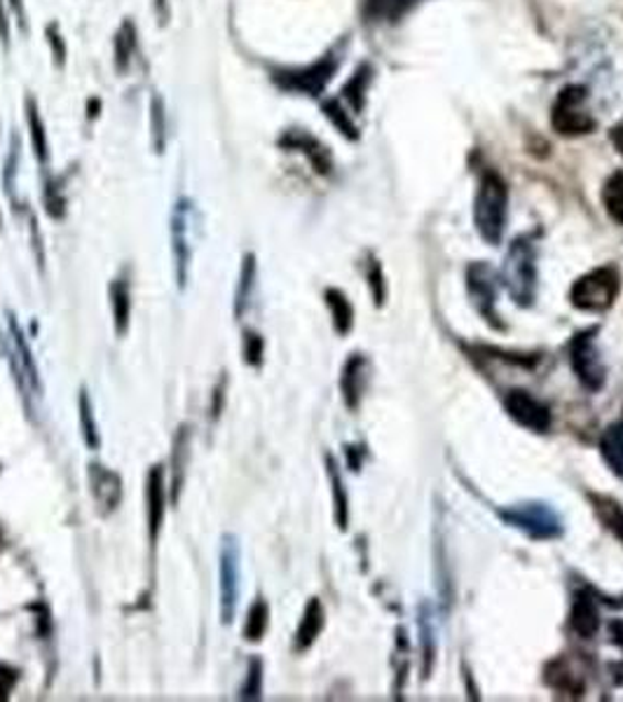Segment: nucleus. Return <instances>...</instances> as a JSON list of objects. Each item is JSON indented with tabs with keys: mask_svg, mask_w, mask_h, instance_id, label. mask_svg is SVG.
Here are the masks:
<instances>
[{
	"mask_svg": "<svg viewBox=\"0 0 623 702\" xmlns=\"http://www.w3.org/2000/svg\"><path fill=\"white\" fill-rule=\"evenodd\" d=\"M600 520L608 525L612 532L623 541V508L612 499H602V496H591Z\"/></svg>",
	"mask_w": 623,
	"mask_h": 702,
	"instance_id": "31",
	"label": "nucleus"
},
{
	"mask_svg": "<svg viewBox=\"0 0 623 702\" xmlns=\"http://www.w3.org/2000/svg\"><path fill=\"white\" fill-rule=\"evenodd\" d=\"M146 499H148V537L150 543H158L164 516H166V475L162 467H153L146 477Z\"/></svg>",
	"mask_w": 623,
	"mask_h": 702,
	"instance_id": "12",
	"label": "nucleus"
},
{
	"mask_svg": "<svg viewBox=\"0 0 623 702\" xmlns=\"http://www.w3.org/2000/svg\"><path fill=\"white\" fill-rule=\"evenodd\" d=\"M425 0H366L364 16L376 24H396Z\"/></svg>",
	"mask_w": 623,
	"mask_h": 702,
	"instance_id": "16",
	"label": "nucleus"
},
{
	"mask_svg": "<svg viewBox=\"0 0 623 702\" xmlns=\"http://www.w3.org/2000/svg\"><path fill=\"white\" fill-rule=\"evenodd\" d=\"M341 66L338 53H328L319 61L302 66V68H281V71H275L273 80L279 90L284 92H293V94H308V96H319L331 78L335 76Z\"/></svg>",
	"mask_w": 623,
	"mask_h": 702,
	"instance_id": "6",
	"label": "nucleus"
},
{
	"mask_svg": "<svg viewBox=\"0 0 623 702\" xmlns=\"http://www.w3.org/2000/svg\"><path fill=\"white\" fill-rule=\"evenodd\" d=\"M10 335H12V345H14L16 372H20V387L26 391L24 396H41V378H38L36 361H33L28 342L24 340V333H22L20 325H16L14 319H10Z\"/></svg>",
	"mask_w": 623,
	"mask_h": 702,
	"instance_id": "14",
	"label": "nucleus"
},
{
	"mask_svg": "<svg viewBox=\"0 0 623 702\" xmlns=\"http://www.w3.org/2000/svg\"><path fill=\"white\" fill-rule=\"evenodd\" d=\"M553 129L563 136H581L596 129V117L588 111V90L581 84H567L561 90L551 113Z\"/></svg>",
	"mask_w": 623,
	"mask_h": 702,
	"instance_id": "4",
	"label": "nucleus"
},
{
	"mask_svg": "<svg viewBox=\"0 0 623 702\" xmlns=\"http://www.w3.org/2000/svg\"><path fill=\"white\" fill-rule=\"evenodd\" d=\"M361 370H364V358L361 356H351L345 370H343V393L347 405L355 410L361 396Z\"/></svg>",
	"mask_w": 623,
	"mask_h": 702,
	"instance_id": "26",
	"label": "nucleus"
},
{
	"mask_svg": "<svg viewBox=\"0 0 623 702\" xmlns=\"http://www.w3.org/2000/svg\"><path fill=\"white\" fill-rule=\"evenodd\" d=\"M326 464H328V475H331V485H333L335 520H338V527H341V529H347V494H345V483H343L338 464H335L333 457H326Z\"/></svg>",
	"mask_w": 623,
	"mask_h": 702,
	"instance_id": "28",
	"label": "nucleus"
},
{
	"mask_svg": "<svg viewBox=\"0 0 623 702\" xmlns=\"http://www.w3.org/2000/svg\"><path fill=\"white\" fill-rule=\"evenodd\" d=\"M244 361L254 368L263 364V337L258 333L249 331L244 335Z\"/></svg>",
	"mask_w": 623,
	"mask_h": 702,
	"instance_id": "36",
	"label": "nucleus"
},
{
	"mask_svg": "<svg viewBox=\"0 0 623 702\" xmlns=\"http://www.w3.org/2000/svg\"><path fill=\"white\" fill-rule=\"evenodd\" d=\"M131 49H134V26L125 24L120 33L115 36V66L117 71H125L131 59Z\"/></svg>",
	"mask_w": 623,
	"mask_h": 702,
	"instance_id": "33",
	"label": "nucleus"
},
{
	"mask_svg": "<svg viewBox=\"0 0 623 702\" xmlns=\"http://www.w3.org/2000/svg\"><path fill=\"white\" fill-rule=\"evenodd\" d=\"M324 113L328 115L331 123L347 136V139H357V136H359V134H357V127H355V123H351V117L341 108L338 101H335V99L326 101V104H324Z\"/></svg>",
	"mask_w": 623,
	"mask_h": 702,
	"instance_id": "35",
	"label": "nucleus"
},
{
	"mask_svg": "<svg viewBox=\"0 0 623 702\" xmlns=\"http://www.w3.org/2000/svg\"><path fill=\"white\" fill-rule=\"evenodd\" d=\"M26 111H28V127H31L33 152H36V158L41 160V164H45L47 162V136H45L43 119L38 115V106L33 104V99L26 101Z\"/></svg>",
	"mask_w": 623,
	"mask_h": 702,
	"instance_id": "30",
	"label": "nucleus"
},
{
	"mask_svg": "<svg viewBox=\"0 0 623 702\" xmlns=\"http://www.w3.org/2000/svg\"><path fill=\"white\" fill-rule=\"evenodd\" d=\"M78 410H80V429H82V438H85V445H88L90 450H99L101 438H99V429H96V419H94L92 401H90V396H88V391H85V389L80 391Z\"/></svg>",
	"mask_w": 623,
	"mask_h": 702,
	"instance_id": "27",
	"label": "nucleus"
},
{
	"mask_svg": "<svg viewBox=\"0 0 623 702\" xmlns=\"http://www.w3.org/2000/svg\"><path fill=\"white\" fill-rule=\"evenodd\" d=\"M191 202L181 199L172 214V251L176 265V281L183 290L188 286L191 261H193V244H191Z\"/></svg>",
	"mask_w": 623,
	"mask_h": 702,
	"instance_id": "10",
	"label": "nucleus"
},
{
	"mask_svg": "<svg viewBox=\"0 0 623 702\" xmlns=\"http://www.w3.org/2000/svg\"><path fill=\"white\" fill-rule=\"evenodd\" d=\"M47 38H49V45H53V53H55V57H57L59 66H64V59H66V45H64V41H61V36H59L57 26H47Z\"/></svg>",
	"mask_w": 623,
	"mask_h": 702,
	"instance_id": "39",
	"label": "nucleus"
},
{
	"mask_svg": "<svg viewBox=\"0 0 623 702\" xmlns=\"http://www.w3.org/2000/svg\"><path fill=\"white\" fill-rule=\"evenodd\" d=\"M188 448H191V429L181 426L174 438V452H172V502H178V494L185 481V464H188Z\"/></svg>",
	"mask_w": 623,
	"mask_h": 702,
	"instance_id": "20",
	"label": "nucleus"
},
{
	"mask_svg": "<svg viewBox=\"0 0 623 702\" xmlns=\"http://www.w3.org/2000/svg\"><path fill=\"white\" fill-rule=\"evenodd\" d=\"M504 407H507L511 419L534 434H546L551 429V410L523 389L509 391L507 399H504Z\"/></svg>",
	"mask_w": 623,
	"mask_h": 702,
	"instance_id": "11",
	"label": "nucleus"
},
{
	"mask_svg": "<svg viewBox=\"0 0 623 702\" xmlns=\"http://www.w3.org/2000/svg\"><path fill=\"white\" fill-rule=\"evenodd\" d=\"M324 630V607L316 597H312L305 611H302L300 625L296 630V651H308Z\"/></svg>",
	"mask_w": 623,
	"mask_h": 702,
	"instance_id": "18",
	"label": "nucleus"
},
{
	"mask_svg": "<svg viewBox=\"0 0 623 702\" xmlns=\"http://www.w3.org/2000/svg\"><path fill=\"white\" fill-rule=\"evenodd\" d=\"M546 681L555 691H563V693H572V695H579L584 691V681L579 675H575L569 670V667L563 660H553L546 667Z\"/></svg>",
	"mask_w": 623,
	"mask_h": 702,
	"instance_id": "23",
	"label": "nucleus"
},
{
	"mask_svg": "<svg viewBox=\"0 0 623 702\" xmlns=\"http://www.w3.org/2000/svg\"><path fill=\"white\" fill-rule=\"evenodd\" d=\"M612 637H614L619 644H623V621L612 623Z\"/></svg>",
	"mask_w": 623,
	"mask_h": 702,
	"instance_id": "43",
	"label": "nucleus"
},
{
	"mask_svg": "<svg viewBox=\"0 0 623 702\" xmlns=\"http://www.w3.org/2000/svg\"><path fill=\"white\" fill-rule=\"evenodd\" d=\"M16 670H12V667H8L5 663H0V700H8L12 689H14V683H16Z\"/></svg>",
	"mask_w": 623,
	"mask_h": 702,
	"instance_id": "38",
	"label": "nucleus"
},
{
	"mask_svg": "<svg viewBox=\"0 0 623 702\" xmlns=\"http://www.w3.org/2000/svg\"><path fill=\"white\" fill-rule=\"evenodd\" d=\"M612 143H614V148L623 156V123H619V125L612 129Z\"/></svg>",
	"mask_w": 623,
	"mask_h": 702,
	"instance_id": "41",
	"label": "nucleus"
},
{
	"mask_svg": "<svg viewBox=\"0 0 623 702\" xmlns=\"http://www.w3.org/2000/svg\"><path fill=\"white\" fill-rule=\"evenodd\" d=\"M254 286H256V258L249 253L242 263L238 294H234V317L238 319L246 312V307L251 302V290H254Z\"/></svg>",
	"mask_w": 623,
	"mask_h": 702,
	"instance_id": "24",
	"label": "nucleus"
},
{
	"mask_svg": "<svg viewBox=\"0 0 623 702\" xmlns=\"http://www.w3.org/2000/svg\"><path fill=\"white\" fill-rule=\"evenodd\" d=\"M602 204H604V209H608V214L612 216V220H616L623 226V171H619V174H614L608 183H604Z\"/></svg>",
	"mask_w": 623,
	"mask_h": 702,
	"instance_id": "29",
	"label": "nucleus"
},
{
	"mask_svg": "<svg viewBox=\"0 0 623 702\" xmlns=\"http://www.w3.org/2000/svg\"><path fill=\"white\" fill-rule=\"evenodd\" d=\"M501 281L520 307H532L537 298V246L532 237H518L504 261Z\"/></svg>",
	"mask_w": 623,
	"mask_h": 702,
	"instance_id": "2",
	"label": "nucleus"
},
{
	"mask_svg": "<svg viewBox=\"0 0 623 702\" xmlns=\"http://www.w3.org/2000/svg\"><path fill=\"white\" fill-rule=\"evenodd\" d=\"M261 695H263V660L254 658L249 663V675H246V683L242 687L240 698L258 700Z\"/></svg>",
	"mask_w": 623,
	"mask_h": 702,
	"instance_id": "34",
	"label": "nucleus"
},
{
	"mask_svg": "<svg viewBox=\"0 0 623 702\" xmlns=\"http://www.w3.org/2000/svg\"><path fill=\"white\" fill-rule=\"evenodd\" d=\"M326 304L331 307L335 331H338L341 335H347L351 331V323H355V310H351L347 296L338 288H328L326 290Z\"/></svg>",
	"mask_w": 623,
	"mask_h": 702,
	"instance_id": "22",
	"label": "nucleus"
},
{
	"mask_svg": "<svg viewBox=\"0 0 623 702\" xmlns=\"http://www.w3.org/2000/svg\"><path fill=\"white\" fill-rule=\"evenodd\" d=\"M497 272L487 265V263H474L466 272V284H469V296L471 302L476 304L478 314L495 325V329H501V321L499 314L495 310L497 304Z\"/></svg>",
	"mask_w": 623,
	"mask_h": 702,
	"instance_id": "9",
	"label": "nucleus"
},
{
	"mask_svg": "<svg viewBox=\"0 0 623 702\" xmlns=\"http://www.w3.org/2000/svg\"><path fill=\"white\" fill-rule=\"evenodd\" d=\"M281 146L289 148V150H300L302 156H308L319 174H328V171H331L328 150L322 143H319L314 136H310L305 131H289L281 139Z\"/></svg>",
	"mask_w": 623,
	"mask_h": 702,
	"instance_id": "17",
	"label": "nucleus"
},
{
	"mask_svg": "<svg viewBox=\"0 0 623 702\" xmlns=\"http://www.w3.org/2000/svg\"><path fill=\"white\" fill-rule=\"evenodd\" d=\"M267 623H269V607L265 605V599H256L254 605H251L249 613H246V623H244V640L256 644L265 637L267 632Z\"/></svg>",
	"mask_w": 623,
	"mask_h": 702,
	"instance_id": "25",
	"label": "nucleus"
},
{
	"mask_svg": "<svg viewBox=\"0 0 623 702\" xmlns=\"http://www.w3.org/2000/svg\"><path fill=\"white\" fill-rule=\"evenodd\" d=\"M240 543L232 534H226L221 541V623L230 625L238 613L240 599Z\"/></svg>",
	"mask_w": 623,
	"mask_h": 702,
	"instance_id": "8",
	"label": "nucleus"
},
{
	"mask_svg": "<svg viewBox=\"0 0 623 702\" xmlns=\"http://www.w3.org/2000/svg\"><path fill=\"white\" fill-rule=\"evenodd\" d=\"M569 364H572V370L577 372L579 382L586 389H591V391H600L602 389L604 378H608V370H604L600 352L596 347V329L593 331H584V333L572 337V342H569Z\"/></svg>",
	"mask_w": 623,
	"mask_h": 702,
	"instance_id": "7",
	"label": "nucleus"
},
{
	"mask_svg": "<svg viewBox=\"0 0 623 702\" xmlns=\"http://www.w3.org/2000/svg\"><path fill=\"white\" fill-rule=\"evenodd\" d=\"M90 485L96 508L108 516L123 502V481L115 471H108L101 464L90 467Z\"/></svg>",
	"mask_w": 623,
	"mask_h": 702,
	"instance_id": "13",
	"label": "nucleus"
},
{
	"mask_svg": "<svg viewBox=\"0 0 623 702\" xmlns=\"http://www.w3.org/2000/svg\"><path fill=\"white\" fill-rule=\"evenodd\" d=\"M509 214V187L497 171H485L478 183L474 202V220L481 237L487 244H499L507 230Z\"/></svg>",
	"mask_w": 623,
	"mask_h": 702,
	"instance_id": "1",
	"label": "nucleus"
},
{
	"mask_svg": "<svg viewBox=\"0 0 623 702\" xmlns=\"http://www.w3.org/2000/svg\"><path fill=\"white\" fill-rule=\"evenodd\" d=\"M499 518L537 541H553L563 537L561 516L551 504L544 502H528L501 508Z\"/></svg>",
	"mask_w": 623,
	"mask_h": 702,
	"instance_id": "3",
	"label": "nucleus"
},
{
	"mask_svg": "<svg viewBox=\"0 0 623 702\" xmlns=\"http://www.w3.org/2000/svg\"><path fill=\"white\" fill-rule=\"evenodd\" d=\"M368 80H370V68H368V66H361L359 71L355 73V78H351V80L345 84L343 96L349 101L351 108H355V111H361V108H364V92H366Z\"/></svg>",
	"mask_w": 623,
	"mask_h": 702,
	"instance_id": "32",
	"label": "nucleus"
},
{
	"mask_svg": "<svg viewBox=\"0 0 623 702\" xmlns=\"http://www.w3.org/2000/svg\"><path fill=\"white\" fill-rule=\"evenodd\" d=\"M0 38L8 43V20H5V8L0 3Z\"/></svg>",
	"mask_w": 623,
	"mask_h": 702,
	"instance_id": "42",
	"label": "nucleus"
},
{
	"mask_svg": "<svg viewBox=\"0 0 623 702\" xmlns=\"http://www.w3.org/2000/svg\"><path fill=\"white\" fill-rule=\"evenodd\" d=\"M370 286H373V296H376V304H382V296H384V290H382V269L378 263L370 265Z\"/></svg>",
	"mask_w": 623,
	"mask_h": 702,
	"instance_id": "40",
	"label": "nucleus"
},
{
	"mask_svg": "<svg viewBox=\"0 0 623 702\" xmlns=\"http://www.w3.org/2000/svg\"><path fill=\"white\" fill-rule=\"evenodd\" d=\"M12 8L16 10V14H20V22L24 24V3H22V0H12Z\"/></svg>",
	"mask_w": 623,
	"mask_h": 702,
	"instance_id": "44",
	"label": "nucleus"
},
{
	"mask_svg": "<svg viewBox=\"0 0 623 702\" xmlns=\"http://www.w3.org/2000/svg\"><path fill=\"white\" fill-rule=\"evenodd\" d=\"M619 274L614 267H600L584 274L569 290V300L577 310L604 312L610 310L619 296Z\"/></svg>",
	"mask_w": 623,
	"mask_h": 702,
	"instance_id": "5",
	"label": "nucleus"
},
{
	"mask_svg": "<svg viewBox=\"0 0 623 702\" xmlns=\"http://www.w3.org/2000/svg\"><path fill=\"white\" fill-rule=\"evenodd\" d=\"M569 625L584 640H593L600 630V611L596 599L586 592H579L572 602L569 611Z\"/></svg>",
	"mask_w": 623,
	"mask_h": 702,
	"instance_id": "15",
	"label": "nucleus"
},
{
	"mask_svg": "<svg viewBox=\"0 0 623 702\" xmlns=\"http://www.w3.org/2000/svg\"><path fill=\"white\" fill-rule=\"evenodd\" d=\"M111 310H113V323H115V333L125 335L129 331V317H131V298H129V288L123 279H117L111 284Z\"/></svg>",
	"mask_w": 623,
	"mask_h": 702,
	"instance_id": "21",
	"label": "nucleus"
},
{
	"mask_svg": "<svg viewBox=\"0 0 623 702\" xmlns=\"http://www.w3.org/2000/svg\"><path fill=\"white\" fill-rule=\"evenodd\" d=\"M150 127H153V139H155V148L162 150L164 146V113H162V101L153 99V113H150Z\"/></svg>",
	"mask_w": 623,
	"mask_h": 702,
	"instance_id": "37",
	"label": "nucleus"
},
{
	"mask_svg": "<svg viewBox=\"0 0 623 702\" xmlns=\"http://www.w3.org/2000/svg\"><path fill=\"white\" fill-rule=\"evenodd\" d=\"M600 452H602V459L608 461L612 473L623 481V417L612 426H608V431L602 434Z\"/></svg>",
	"mask_w": 623,
	"mask_h": 702,
	"instance_id": "19",
	"label": "nucleus"
}]
</instances>
